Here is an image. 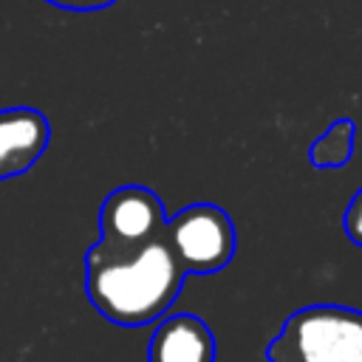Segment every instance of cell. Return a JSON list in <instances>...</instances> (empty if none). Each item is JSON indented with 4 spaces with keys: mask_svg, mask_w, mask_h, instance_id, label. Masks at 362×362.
Returning <instances> with one entry per match:
<instances>
[{
    "mask_svg": "<svg viewBox=\"0 0 362 362\" xmlns=\"http://www.w3.org/2000/svg\"><path fill=\"white\" fill-rule=\"evenodd\" d=\"M184 277L187 272L164 235L139 249L93 243L85 252V294L116 325H147L167 314L181 294Z\"/></svg>",
    "mask_w": 362,
    "mask_h": 362,
    "instance_id": "cell-1",
    "label": "cell"
},
{
    "mask_svg": "<svg viewBox=\"0 0 362 362\" xmlns=\"http://www.w3.org/2000/svg\"><path fill=\"white\" fill-rule=\"evenodd\" d=\"M362 351V311L348 305H305L269 342V362H345Z\"/></svg>",
    "mask_w": 362,
    "mask_h": 362,
    "instance_id": "cell-2",
    "label": "cell"
},
{
    "mask_svg": "<svg viewBox=\"0 0 362 362\" xmlns=\"http://www.w3.org/2000/svg\"><path fill=\"white\" fill-rule=\"evenodd\" d=\"M164 238L187 274H215L235 257V223L226 209L198 201L167 218Z\"/></svg>",
    "mask_w": 362,
    "mask_h": 362,
    "instance_id": "cell-3",
    "label": "cell"
},
{
    "mask_svg": "<svg viewBox=\"0 0 362 362\" xmlns=\"http://www.w3.org/2000/svg\"><path fill=\"white\" fill-rule=\"evenodd\" d=\"M167 215L161 198L139 184L119 187L105 195L99 209V246L105 249H139L164 235Z\"/></svg>",
    "mask_w": 362,
    "mask_h": 362,
    "instance_id": "cell-4",
    "label": "cell"
},
{
    "mask_svg": "<svg viewBox=\"0 0 362 362\" xmlns=\"http://www.w3.org/2000/svg\"><path fill=\"white\" fill-rule=\"evenodd\" d=\"M51 141V124L42 110L17 105L0 110V181L23 175L37 164Z\"/></svg>",
    "mask_w": 362,
    "mask_h": 362,
    "instance_id": "cell-5",
    "label": "cell"
},
{
    "mask_svg": "<svg viewBox=\"0 0 362 362\" xmlns=\"http://www.w3.org/2000/svg\"><path fill=\"white\" fill-rule=\"evenodd\" d=\"M150 362H215V337L195 314H175L158 322L147 345Z\"/></svg>",
    "mask_w": 362,
    "mask_h": 362,
    "instance_id": "cell-6",
    "label": "cell"
},
{
    "mask_svg": "<svg viewBox=\"0 0 362 362\" xmlns=\"http://www.w3.org/2000/svg\"><path fill=\"white\" fill-rule=\"evenodd\" d=\"M354 136H356V124L351 119H337L311 147H308V161L320 170L328 167H342L351 161L354 156Z\"/></svg>",
    "mask_w": 362,
    "mask_h": 362,
    "instance_id": "cell-7",
    "label": "cell"
},
{
    "mask_svg": "<svg viewBox=\"0 0 362 362\" xmlns=\"http://www.w3.org/2000/svg\"><path fill=\"white\" fill-rule=\"evenodd\" d=\"M342 229H345V235H348L356 246H362V189H359V192L351 198V204L345 206Z\"/></svg>",
    "mask_w": 362,
    "mask_h": 362,
    "instance_id": "cell-8",
    "label": "cell"
},
{
    "mask_svg": "<svg viewBox=\"0 0 362 362\" xmlns=\"http://www.w3.org/2000/svg\"><path fill=\"white\" fill-rule=\"evenodd\" d=\"M45 3L65 8V11H99V8L113 6L116 0H45Z\"/></svg>",
    "mask_w": 362,
    "mask_h": 362,
    "instance_id": "cell-9",
    "label": "cell"
},
{
    "mask_svg": "<svg viewBox=\"0 0 362 362\" xmlns=\"http://www.w3.org/2000/svg\"><path fill=\"white\" fill-rule=\"evenodd\" d=\"M345 362H362V351H359V354H354V356H348Z\"/></svg>",
    "mask_w": 362,
    "mask_h": 362,
    "instance_id": "cell-10",
    "label": "cell"
}]
</instances>
